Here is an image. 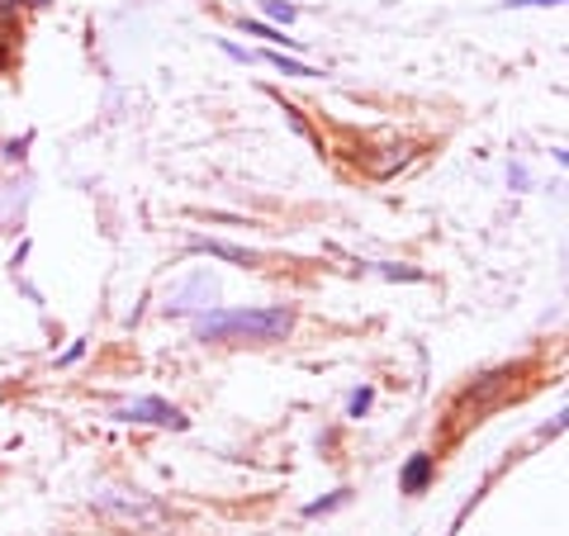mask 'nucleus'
<instances>
[{"label":"nucleus","instance_id":"nucleus-1","mask_svg":"<svg viewBox=\"0 0 569 536\" xmlns=\"http://www.w3.org/2000/svg\"><path fill=\"white\" fill-rule=\"evenodd\" d=\"M295 328L290 309H209L200 324H194V337L200 343H280L284 332Z\"/></svg>","mask_w":569,"mask_h":536},{"label":"nucleus","instance_id":"nucleus-2","mask_svg":"<svg viewBox=\"0 0 569 536\" xmlns=\"http://www.w3.org/2000/svg\"><path fill=\"white\" fill-rule=\"evenodd\" d=\"M119 423H152V427H176L181 433L186 427V414L176 404H167V399H157V395H148V399H133V404H123L119 414H114Z\"/></svg>","mask_w":569,"mask_h":536},{"label":"nucleus","instance_id":"nucleus-3","mask_svg":"<svg viewBox=\"0 0 569 536\" xmlns=\"http://www.w3.org/2000/svg\"><path fill=\"white\" fill-rule=\"evenodd\" d=\"M432 470H437V466H432V456H422V451H418V456L403 466L399 489H403V494H422L427 485H432Z\"/></svg>","mask_w":569,"mask_h":536},{"label":"nucleus","instance_id":"nucleus-4","mask_svg":"<svg viewBox=\"0 0 569 536\" xmlns=\"http://www.w3.org/2000/svg\"><path fill=\"white\" fill-rule=\"evenodd\" d=\"M186 299H204V304H209V299H213V280H209L204 271L194 276V280H186L181 290L171 295V304H167V309H186Z\"/></svg>","mask_w":569,"mask_h":536},{"label":"nucleus","instance_id":"nucleus-5","mask_svg":"<svg viewBox=\"0 0 569 536\" xmlns=\"http://www.w3.org/2000/svg\"><path fill=\"white\" fill-rule=\"evenodd\" d=\"M190 247H194V252H209V257H223V261H233V266H252V261H257L252 252H242V247H228V242H209V238H194Z\"/></svg>","mask_w":569,"mask_h":536},{"label":"nucleus","instance_id":"nucleus-6","mask_svg":"<svg viewBox=\"0 0 569 536\" xmlns=\"http://www.w3.org/2000/svg\"><path fill=\"white\" fill-rule=\"evenodd\" d=\"M266 62H271L276 71H284V77H318L309 62H295V58H284V52H266Z\"/></svg>","mask_w":569,"mask_h":536},{"label":"nucleus","instance_id":"nucleus-7","mask_svg":"<svg viewBox=\"0 0 569 536\" xmlns=\"http://www.w3.org/2000/svg\"><path fill=\"white\" fill-rule=\"evenodd\" d=\"M261 6H266V14H271V20H280V24H295V6H290V0H261Z\"/></svg>","mask_w":569,"mask_h":536},{"label":"nucleus","instance_id":"nucleus-8","mask_svg":"<svg viewBox=\"0 0 569 536\" xmlns=\"http://www.w3.org/2000/svg\"><path fill=\"white\" fill-rule=\"evenodd\" d=\"M242 29H247V33H257V39H266V43H295V39H280L271 24H257V20H242Z\"/></svg>","mask_w":569,"mask_h":536},{"label":"nucleus","instance_id":"nucleus-9","mask_svg":"<svg viewBox=\"0 0 569 536\" xmlns=\"http://www.w3.org/2000/svg\"><path fill=\"white\" fill-rule=\"evenodd\" d=\"M370 399H376V389H356V395L347 399V414H351V418H361L366 408H370Z\"/></svg>","mask_w":569,"mask_h":536},{"label":"nucleus","instance_id":"nucleus-10","mask_svg":"<svg viewBox=\"0 0 569 536\" xmlns=\"http://www.w3.org/2000/svg\"><path fill=\"white\" fill-rule=\"evenodd\" d=\"M347 504V489L342 494H332V498H318V504H309L305 508V517H318V513H332V508H342Z\"/></svg>","mask_w":569,"mask_h":536},{"label":"nucleus","instance_id":"nucleus-11","mask_svg":"<svg viewBox=\"0 0 569 536\" xmlns=\"http://www.w3.org/2000/svg\"><path fill=\"white\" fill-rule=\"evenodd\" d=\"M512 6H560V0H512Z\"/></svg>","mask_w":569,"mask_h":536}]
</instances>
